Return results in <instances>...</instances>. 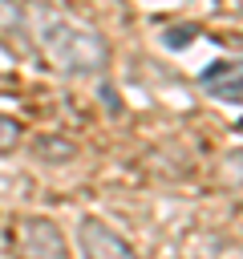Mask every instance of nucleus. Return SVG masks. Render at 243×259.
Listing matches in <instances>:
<instances>
[{
  "mask_svg": "<svg viewBox=\"0 0 243 259\" xmlns=\"http://www.w3.org/2000/svg\"><path fill=\"white\" fill-rule=\"evenodd\" d=\"M40 4H57V0H40Z\"/></svg>",
  "mask_w": 243,
  "mask_h": 259,
  "instance_id": "obj_7",
  "label": "nucleus"
},
{
  "mask_svg": "<svg viewBox=\"0 0 243 259\" xmlns=\"http://www.w3.org/2000/svg\"><path fill=\"white\" fill-rule=\"evenodd\" d=\"M12 255L16 259H69V243L53 219L28 214L12 223Z\"/></svg>",
  "mask_w": 243,
  "mask_h": 259,
  "instance_id": "obj_2",
  "label": "nucleus"
},
{
  "mask_svg": "<svg viewBox=\"0 0 243 259\" xmlns=\"http://www.w3.org/2000/svg\"><path fill=\"white\" fill-rule=\"evenodd\" d=\"M16 142H20V121L8 117V113H0V154H12Z\"/></svg>",
  "mask_w": 243,
  "mask_h": 259,
  "instance_id": "obj_6",
  "label": "nucleus"
},
{
  "mask_svg": "<svg viewBox=\"0 0 243 259\" xmlns=\"http://www.w3.org/2000/svg\"><path fill=\"white\" fill-rule=\"evenodd\" d=\"M77 247H81V259H138V251L101 219L77 223Z\"/></svg>",
  "mask_w": 243,
  "mask_h": 259,
  "instance_id": "obj_3",
  "label": "nucleus"
},
{
  "mask_svg": "<svg viewBox=\"0 0 243 259\" xmlns=\"http://www.w3.org/2000/svg\"><path fill=\"white\" fill-rule=\"evenodd\" d=\"M202 93H211L215 101L227 105H243V61H215L202 77H198Z\"/></svg>",
  "mask_w": 243,
  "mask_h": 259,
  "instance_id": "obj_4",
  "label": "nucleus"
},
{
  "mask_svg": "<svg viewBox=\"0 0 243 259\" xmlns=\"http://www.w3.org/2000/svg\"><path fill=\"white\" fill-rule=\"evenodd\" d=\"M28 24H32V49L57 73H101L109 65V45L89 24L49 12V8L28 12Z\"/></svg>",
  "mask_w": 243,
  "mask_h": 259,
  "instance_id": "obj_1",
  "label": "nucleus"
},
{
  "mask_svg": "<svg viewBox=\"0 0 243 259\" xmlns=\"http://www.w3.org/2000/svg\"><path fill=\"white\" fill-rule=\"evenodd\" d=\"M0 40L12 53H32V24L20 0H0Z\"/></svg>",
  "mask_w": 243,
  "mask_h": 259,
  "instance_id": "obj_5",
  "label": "nucleus"
}]
</instances>
